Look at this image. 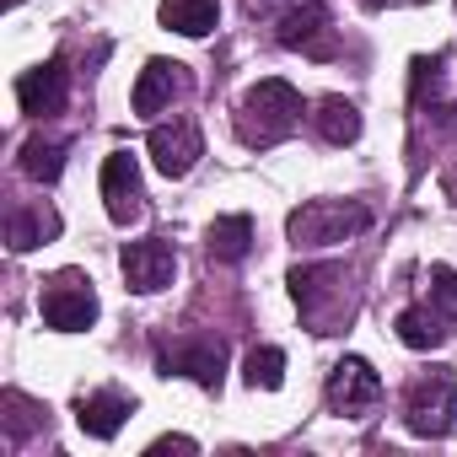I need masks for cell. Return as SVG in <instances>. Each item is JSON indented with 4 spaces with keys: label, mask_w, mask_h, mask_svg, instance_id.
Masks as SVG:
<instances>
[{
    "label": "cell",
    "mask_w": 457,
    "mask_h": 457,
    "mask_svg": "<svg viewBox=\"0 0 457 457\" xmlns=\"http://www.w3.org/2000/svg\"><path fill=\"white\" fill-rule=\"evenodd\" d=\"M398 339H403L409 350H436V345L446 339L441 312H430V307H403V312H398Z\"/></svg>",
    "instance_id": "cell-18"
},
{
    "label": "cell",
    "mask_w": 457,
    "mask_h": 457,
    "mask_svg": "<svg viewBox=\"0 0 457 457\" xmlns=\"http://www.w3.org/2000/svg\"><path fill=\"white\" fill-rule=\"evenodd\" d=\"M452 393H457L452 371H430V377H420V382L409 387L403 425H409L414 436H446V430H452Z\"/></svg>",
    "instance_id": "cell-4"
},
{
    "label": "cell",
    "mask_w": 457,
    "mask_h": 457,
    "mask_svg": "<svg viewBox=\"0 0 457 457\" xmlns=\"http://www.w3.org/2000/svg\"><path fill=\"white\" fill-rule=\"evenodd\" d=\"M253 6H270V0H253Z\"/></svg>",
    "instance_id": "cell-23"
},
{
    "label": "cell",
    "mask_w": 457,
    "mask_h": 457,
    "mask_svg": "<svg viewBox=\"0 0 457 457\" xmlns=\"http://www.w3.org/2000/svg\"><path fill=\"white\" fill-rule=\"evenodd\" d=\"M129 414H135V398H124V393H113V387L87 393V398L76 403V420H81V430H87L92 441H113Z\"/></svg>",
    "instance_id": "cell-11"
},
{
    "label": "cell",
    "mask_w": 457,
    "mask_h": 457,
    "mask_svg": "<svg viewBox=\"0 0 457 457\" xmlns=\"http://www.w3.org/2000/svg\"><path fill=\"white\" fill-rule=\"evenodd\" d=\"M162 371H167V377L183 371V377H194L199 387H220L226 355H220V345H188V350H167V355H162Z\"/></svg>",
    "instance_id": "cell-12"
},
{
    "label": "cell",
    "mask_w": 457,
    "mask_h": 457,
    "mask_svg": "<svg viewBox=\"0 0 457 457\" xmlns=\"http://www.w3.org/2000/svg\"><path fill=\"white\" fill-rule=\"evenodd\" d=\"M248 248H253V220L248 215H220L210 226V259L237 264V259H248Z\"/></svg>",
    "instance_id": "cell-15"
},
{
    "label": "cell",
    "mask_w": 457,
    "mask_h": 457,
    "mask_svg": "<svg viewBox=\"0 0 457 457\" xmlns=\"http://www.w3.org/2000/svg\"><path fill=\"white\" fill-rule=\"evenodd\" d=\"M371 215L361 204H339V199H312L291 215V237L296 248H328V243H345L355 232H366Z\"/></svg>",
    "instance_id": "cell-2"
},
{
    "label": "cell",
    "mask_w": 457,
    "mask_h": 457,
    "mask_svg": "<svg viewBox=\"0 0 457 457\" xmlns=\"http://www.w3.org/2000/svg\"><path fill=\"white\" fill-rule=\"evenodd\" d=\"M243 377H248V387H280L286 382V355L275 345H264L243 361Z\"/></svg>",
    "instance_id": "cell-20"
},
{
    "label": "cell",
    "mask_w": 457,
    "mask_h": 457,
    "mask_svg": "<svg viewBox=\"0 0 457 457\" xmlns=\"http://www.w3.org/2000/svg\"><path fill=\"white\" fill-rule=\"evenodd\" d=\"M38 307H44V323H49V328H60V334L92 328V318H97V296H92V280H81L76 270L54 275Z\"/></svg>",
    "instance_id": "cell-3"
},
{
    "label": "cell",
    "mask_w": 457,
    "mask_h": 457,
    "mask_svg": "<svg viewBox=\"0 0 457 457\" xmlns=\"http://www.w3.org/2000/svg\"><path fill=\"white\" fill-rule=\"evenodd\" d=\"M17 103H22V113H54L60 103H65V60H49V65H33V71H22L17 76Z\"/></svg>",
    "instance_id": "cell-10"
},
{
    "label": "cell",
    "mask_w": 457,
    "mask_h": 457,
    "mask_svg": "<svg viewBox=\"0 0 457 457\" xmlns=\"http://www.w3.org/2000/svg\"><path fill=\"white\" fill-rule=\"evenodd\" d=\"M151 452H194V441H188V436H162Z\"/></svg>",
    "instance_id": "cell-22"
},
{
    "label": "cell",
    "mask_w": 457,
    "mask_h": 457,
    "mask_svg": "<svg viewBox=\"0 0 457 457\" xmlns=\"http://www.w3.org/2000/svg\"><path fill=\"white\" fill-rule=\"evenodd\" d=\"M215 17H220V0H162V22L183 38L215 33Z\"/></svg>",
    "instance_id": "cell-14"
},
{
    "label": "cell",
    "mask_w": 457,
    "mask_h": 457,
    "mask_svg": "<svg viewBox=\"0 0 457 457\" xmlns=\"http://www.w3.org/2000/svg\"><path fill=\"white\" fill-rule=\"evenodd\" d=\"M103 199H108V215L119 226H129L140 215V167H135L129 151H113L103 162Z\"/></svg>",
    "instance_id": "cell-8"
},
{
    "label": "cell",
    "mask_w": 457,
    "mask_h": 457,
    "mask_svg": "<svg viewBox=\"0 0 457 457\" xmlns=\"http://www.w3.org/2000/svg\"><path fill=\"white\" fill-rule=\"evenodd\" d=\"M22 167H28V178L54 183L60 167H65V145H60V140H28V145H22Z\"/></svg>",
    "instance_id": "cell-19"
},
{
    "label": "cell",
    "mask_w": 457,
    "mask_h": 457,
    "mask_svg": "<svg viewBox=\"0 0 457 457\" xmlns=\"http://www.w3.org/2000/svg\"><path fill=\"white\" fill-rule=\"evenodd\" d=\"M172 92H178V65H167V60H151V65L140 71V81H135V97H129V108H135L140 119H151V113H162V108L172 103Z\"/></svg>",
    "instance_id": "cell-13"
},
{
    "label": "cell",
    "mask_w": 457,
    "mask_h": 457,
    "mask_svg": "<svg viewBox=\"0 0 457 457\" xmlns=\"http://www.w3.org/2000/svg\"><path fill=\"white\" fill-rule=\"evenodd\" d=\"M172 270H178V259H172V248H167L162 237H140V243L124 248V280H129V291H140V296L172 286Z\"/></svg>",
    "instance_id": "cell-7"
},
{
    "label": "cell",
    "mask_w": 457,
    "mask_h": 457,
    "mask_svg": "<svg viewBox=\"0 0 457 457\" xmlns=\"http://www.w3.org/2000/svg\"><path fill=\"white\" fill-rule=\"evenodd\" d=\"M430 296H436L441 318L457 323V275H452V270H430Z\"/></svg>",
    "instance_id": "cell-21"
},
{
    "label": "cell",
    "mask_w": 457,
    "mask_h": 457,
    "mask_svg": "<svg viewBox=\"0 0 457 457\" xmlns=\"http://www.w3.org/2000/svg\"><path fill=\"white\" fill-rule=\"evenodd\" d=\"M280 44L302 54H328V6L323 0H296L280 17Z\"/></svg>",
    "instance_id": "cell-9"
},
{
    "label": "cell",
    "mask_w": 457,
    "mask_h": 457,
    "mask_svg": "<svg viewBox=\"0 0 457 457\" xmlns=\"http://www.w3.org/2000/svg\"><path fill=\"white\" fill-rule=\"evenodd\" d=\"M377 398H382V377H377L361 355H345V361L328 371V403H334L345 420H361Z\"/></svg>",
    "instance_id": "cell-5"
},
{
    "label": "cell",
    "mask_w": 457,
    "mask_h": 457,
    "mask_svg": "<svg viewBox=\"0 0 457 457\" xmlns=\"http://www.w3.org/2000/svg\"><path fill=\"white\" fill-rule=\"evenodd\" d=\"M302 124V92L291 81H259L243 97V140L248 145H275Z\"/></svg>",
    "instance_id": "cell-1"
},
{
    "label": "cell",
    "mask_w": 457,
    "mask_h": 457,
    "mask_svg": "<svg viewBox=\"0 0 457 457\" xmlns=\"http://www.w3.org/2000/svg\"><path fill=\"white\" fill-rule=\"evenodd\" d=\"M312 119H318L323 140H334V145H350V140L361 135V113H355V103H345V97H323Z\"/></svg>",
    "instance_id": "cell-17"
},
{
    "label": "cell",
    "mask_w": 457,
    "mask_h": 457,
    "mask_svg": "<svg viewBox=\"0 0 457 457\" xmlns=\"http://www.w3.org/2000/svg\"><path fill=\"white\" fill-rule=\"evenodd\" d=\"M54 232H60V215H54V210H44V204H33V210H17V215H12V248H17V253H28V248L49 243Z\"/></svg>",
    "instance_id": "cell-16"
},
{
    "label": "cell",
    "mask_w": 457,
    "mask_h": 457,
    "mask_svg": "<svg viewBox=\"0 0 457 457\" xmlns=\"http://www.w3.org/2000/svg\"><path fill=\"white\" fill-rule=\"evenodd\" d=\"M145 145H151V162H156V172H162V178H183V172L199 162V151H204V140H199V124H194V119L156 124Z\"/></svg>",
    "instance_id": "cell-6"
},
{
    "label": "cell",
    "mask_w": 457,
    "mask_h": 457,
    "mask_svg": "<svg viewBox=\"0 0 457 457\" xmlns=\"http://www.w3.org/2000/svg\"><path fill=\"white\" fill-rule=\"evenodd\" d=\"M12 6H17V0H12Z\"/></svg>",
    "instance_id": "cell-24"
}]
</instances>
